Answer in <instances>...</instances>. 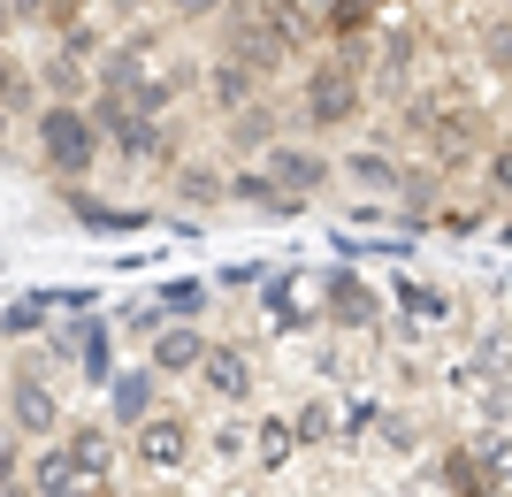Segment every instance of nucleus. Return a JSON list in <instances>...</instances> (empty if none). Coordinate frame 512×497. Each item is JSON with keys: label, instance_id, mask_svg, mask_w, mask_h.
<instances>
[{"label": "nucleus", "instance_id": "c9c22d12", "mask_svg": "<svg viewBox=\"0 0 512 497\" xmlns=\"http://www.w3.org/2000/svg\"><path fill=\"white\" fill-rule=\"evenodd\" d=\"M0 39H16V16H8V8H0Z\"/></svg>", "mask_w": 512, "mask_h": 497}, {"label": "nucleus", "instance_id": "cd10ccee", "mask_svg": "<svg viewBox=\"0 0 512 497\" xmlns=\"http://www.w3.org/2000/svg\"><path fill=\"white\" fill-rule=\"evenodd\" d=\"M398 299H406L413 314H421V322H444V291H421V283H406Z\"/></svg>", "mask_w": 512, "mask_h": 497}, {"label": "nucleus", "instance_id": "f257e3e1", "mask_svg": "<svg viewBox=\"0 0 512 497\" xmlns=\"http://www.w3.org/2000/svg\"><path fill=\"white\" fill-rule=\"evenodd\" d=\"M375 39V31H367ZM367 39L360 46H329L299 85V123L306 130H344L367 115Z\"/></svg>", "mask_w": 512, "mask_h": 497}, {"label": "nucleus", "instance_id": "5701e85b", "mask_svg": "<svg viewBox=\"0 0 512 497\" xmlns=\"http://www.w3.org/2000/svg\"><path fill=\"white\" fill-rule=\"evenodd\" d=\"M253 452H260V467H283V459L299 452V429H291V421H260Z\"/></svg>", "mask_w": 512, "mask_h": 497}, {"label": "nucleus", "instance_id": "b1692460", "mask_svg": "<svg viewBox=\"0 0 512 497\" xmlns=\"http://www.w3.org/2000/svg\"><path fill=\"white\" fill-rule=\"evenodd\" d=\"M291 429H299V444H329V436H337V406H329V398H314V406H299V421H291Z\"/></svg>", "mask_w": 512, "mask_h": 497}, {"label": "nucleus", "instance_id": "f3484780", "mask_svg": "<svg viewBox=\"0 0 512 497\" xmlns=\"http://www.w3.org/2000/svg\"><path fill=\"white\" fill-rule=\"evenodd\" d=\"M153 383H161L153 368H130V375H115V429H138V421L153 413Z\"/></svg>", "mask_w": 512, "mask_h": 497}, {"label": "nucleus", "instance_id": "9d476101", "mask_svg": "<svg viewBox=\"0 0 512 497\" xmlns=\"http://www.w3.org/2000/svg\"><path fill=\"white\" fill-rule=\"evenodd\" d=\"M199 85H207L214 108L230 115V108H245V100H260V85H268V77H260L253 62H237V54H214V62L199 69Z\"/></svg>", "mask_w": 512, "mask_h": 497}, {"label": "nucleus", "instance_id": "72a5a7b5", "mask_svg": "<svg viewBox=\"0 0 512 497\" xmlns=\"http://www.w3.org/2000/svg\"><path fill=\"white\" fill-rule=\"evenodd\" d=\"M0 8L16 16V31H23V23H39V0H0Z\"/></svg>", "mask_w": 512, "mask_h": 497}, {"label": "nucleus", "instance_id": "a211bd4d", "mask_svg": "<svg viewBox=\"0 0 512 497\" xmlns=\"http://www.w3.org/2000/svg\"><path fill=\"white\" fill-rule=\"evenodd\" d=\"M344 176H352V184H360V192H398V161H390V153H375V146H352L337 161Z\"/></svg>", "mask_w": 512, "mask_h": 497}, {"label": "nucleus", "instance_id": "6ab92c4d", "mask_svg": "<svg viewBox=\"0 0 512 497\" xmlns=\"http://www.w3.org/2000/svg\"><path fill=\"white\" fill-rule=\"evenodd\" d=\"M474 146H482V115H474V108H451L444 130H436V161H459V153H474Z\"/></svg>", "mask_w": 512, "mask_h": 497}, {"label": "nucleus", "instance_id": "393cba45", "mask_svg": "<svg viewBox=\"0 0 512 497\" xmlns=\"http://www.w3.org/2000/svg\"><path fill=\"white\" fill-rule=\"evenodd\" d=\"M482 475H490V490H512V436H482Z\"/></svg>", "mask_w": 512, "mask_h": 497}, {"label": "nucleus", "instance_id": "e433bc0d", "mask_svg": "<svg viewBox=\"0 0 512 497\" xmlns=\"http://www.w3.org/2000/svg\"><path fill=\"white\" fill-rule=\"evenodd\" d=\"M8 123H16V115H8V108H0V138H8Z\"/></svg>", "mask_w": 512, "mask_h": 497}, {"label": "nucleus", "instance_id": "4468645a", "mask_svg": "<svg viewBox=\"0 0 512 497\" xmlns=\"http://www.w3.org/2000/svg\"><path fill=\"white\" fill-rule=\"evenodd\" d=\"M0 108H8V115L39 108V62H23L16 39H0Z\"/></svg>", "mask_w": 512, "mask_h": 497}, {"label": "nucleus", "instance_id": "412c9836", "mask_svg": "<svg viewBox=\"0 0 512 497\" xmlns=\"http://www.w3.org/2000/svg\"><path fill=\"white\" fill-rule=\"evenodd\" d=\"M444 490H451V497H490L482 459H474V452H444Z\"/></svg>", "mask_w": 512, "mask_h": 497}, {"label": "nucleus", "instance_id": "f704fd0d", "mask_svg": "<svg viewBox=\"0 0 512 497\" xmlns=\"http://www.w3.org/2000/svg\"><path fill=\"white\" fill-rule=\"evenodd\" d=\"M92 8H115V16H146L153 0H92Z\"/></svg>", "mask_w": 512, "mask_h": 497}, {"label": "nucleus", "instance_id": "7c9ffc66", "mask_svg": "<svg viewBox=\"0 0 512 497\" xmlns=\"http://www.w3.org/2000/svg\"><path fill=\"white\" fill-rule=\"evenodd\" d=\"M16 444H23V436H16V421L0 413V482H16Z\"/></svg>", "mask_w": 512, "mask_h": 497}, {"label": "nucleus", "instance_id": "bb28decb", "mask_svg": "<svg viewBox=\"0 0 512 497\" xmlns=\"http://www.w3.org/2000/svg\"><path fill=\"white\" fill-rule=\"evenodd\" d=\"M176 192L192 199V207H207V199H230V184H222L214 169H184V176H176Z\"/></svg>", "mask_w": 512, "mask_h": 497}, {"label": "nucleus", "instance_id": "c756f323", "mask_svg": "<svg viewBox=\"0 0 512 497\" xmlns=\"http://www.w3.org/2000/svg\"><path fill=\"white\" fill-rule=\"evenodd\" d=\"M161 8H169L176 23H214L222 16V0H161Z\"/></svg>", "mask_w": 512, "mask_h": 497}, {"label": "nucleus", "instance_id": "6e6552de", "mask_svg": "<svg viewBox=\"0 0 512 497\" xmlns=\"http://www.w3.org/2000/svg\"><path fill=\"white\" fill-rule=\"evenodd\" d=\"M321 314L337 329H375V314H383V299L367 291L352 268H337V276H321Z\"/></svg>", "mask_w": 512, "mask_h": 497}, {"label": "nucleus", "instance_id": "f03ea898", "mask_svg": "<svg viewBox=\"0 0 512 497\" xmlns=\"http://www.w3.org/2000/svg\"><path fill=\"white\" fill-rule=\"evenodd\" d=\"M31 146H39L46 176H62V184H77V176H92V169H100L107 138L92 130L85 100H39V108H31Z\"/></svg>", "mask_w": 512, "mask_h": 497}, {"label": "nucleus", "instance_id": "ddd939ff", "mask_svg": "<svg viewBox=\"0 0 512 497\" xmlns=\"http://www.w3.org/2000/svg\"><path fill=\"white\" fill-rule=\"evenodd\" d=\"M23 482H31V497H62L69 482H85V475H77V459H69V444H62V436H39V452H31Z\"/></svg>", "mask_w": 512, "mask_h": 497}, {"label": "nucleus", "instance_id": "1a4fd4ad", "mask_svg": "<svg viewBox=\"0 0 512 497\" xmlns=\"http://www.w3.org/2000/svg\"><path fill=\"white\" fill-rule=\"evenodd\" d=\"M199 360H207V329L199 322H161L153 329V352H146L153 375H199Z\"/></svg>", "mask_w": 512, "mask_h": 497}, {"label": "nucleus", "instance_id": "20e7f679", "mask_svg": "<svg viewBox=\"0 0 512 497\" xmlns=\"http://www.w3.org/2000/svg\"><path fill=\"white\" fill-rule=\"evenodd\" d=\"M8 421H16L23 444L62 436V398H54V383H46L39 368H16V375H8Z\"/></svg>", "mask_w": 512, "mask_h": 497}, {"label": "nucleus", "instance_id": "f8f14e48", "mask_svg": "<svg viewBox=\"0 0 512 497\" xmlns=\"http://www.w3.org/2000/svg\"><path fill=\"white\" fill-rule=\"evenodd\" d=\"M39 100H92V62L69 54V46H54L39 62Z\"/></svg>", "mask_w": 512, "mask_h": 497}, {"label": "nucleus", "instance_id": "473e14b6", "mask_svg": "<svg viewBox=\"0 0 512 497\" xmlns=\"http://www.w3.org/2000/svg\"><path fill=\"white\" fill-rule=\"evenodd\" d=\"M161 322H169V306H161V299H146V306H138V314H130V329H146V337H153V329H161Z\"/></svg>", "mask_w": 512, "mask_h": 497}, {"label": "nucleus", "instance_id": "2eb2a0df", "mask_svg": "<svg viewBox=\"0 0 512 497\" xmlns=\"http://www.w3.org/2000/svg\"><path fill=\"white\" fill-rule=\"evenodd\" d=\"M62 444H69V459H77V475H85V482H107V467H115V436H107V429H92V421H85V429H69V421H62Z\"/></svg>", "mask_w": 512, "mask_h": 497}, {"label": "nucleus", "instance_id": "4be33fe9", "mask_svg": "<svg viewBox=\"0 0 512 497\" xmlns=\"http://www.w3.org/2000/svg\"><path fill=\"white\" fill-rule=\"evenodd\" d=\"M482 62H490L497 77H512V8H497V16L482 23Z\"/></svg>", "mask_w": 512, "mask_h": 497}, {"label": "nucleus", "instance_id": "0eeeda50", "mask_svg": "<svg viewBox=\"0 0 512 497\" xmlns=\"http://www.w3.org/2000/svg\"><path fill=\"white\" fill-rule=\"evenodd\" d=\"M260 8V23H268V39L291 54V62H306L314 54V39H321V23H314V0H253Z\"/></svg>", "mask_w": 512, "mask_h": 497}, {"label": "nucleus", "instance_id": "423d86ee", "mask_svg": "<svg viewBox=\"0 0 512 497\" xmlns=\"http://www.w3.org/2000/svg\"><path fill=\"white\" fill-rule=\"evenodd\" d=\"M260 314L276 329H299L321 314V276H306V268H291V276H268L260 283Z\"/></svg>", "mask_w": 512, "mask_h": 497}, {"label": "nucleus", "instance_id": "aec40b11", "mask_svg": "<svg viewBox=\"0 0 512 497\" xmlns=\"http://www.w3.org/2000/svg\"><path fill=\"white\" fill-rule=\"evenodd\" d=\"M69 352H77V368H85L92 383H107V375H115V368H107V329H100V322H77V329H69Z\"/></svg>", "mask_w": 512, "mask_h": 497}, {"label": "nucleus", "instance_id": "9b49d317", "mask_svg": "<svg viewBox=\"0 0 512 497\" xmlns=\"http://www.w3.org/2000/svg\"><path fill=\"white\" fill-rule=\"evenodd\" d=\"M199 383L222 398V406H245L253 398V360L237 345H207V360H199Z\"/></svg>", "mask_w": 512, "mask_h": 497}, {"label": "nucleus", "instance_id": "dca6fc26", "mask_svg": "<svg viewBox=\"0 0 512 497\" xmlns=\"http://www.w3.org/2000/svg\"><path fill=\"white\" fill-rule=\"evenodd\" d=\"M230 146L237 153H268L276 146V108H268V92L245 100V108H230Z\"/></svg>", "mask_w": 512, "mask_h": 497}, {"label": "nucleus", "instance_id": "c85d7f7f", "mask_svg": "<svg viewBox=\"0 0 512 497\" xmlns=\"http://www.w3.org/2000/svg\"><path fill=\"white\" fill-rule=\"evenodd\" d=\"M482 169H490V192L512 199V146H490V161H482Z\"/></svg>", "mask_w": 512, "mask_h": 497}, {"label": "nucleus", "instance_id": "7ed1b4c3", "mask_svg": "<svg viewBox=\"0 0 512 497\" xmlns=\"http://www.w3.org/2000/svg\"><path fill=\"white\" fill-rule=\"evenodd\" d=\"M260 176H268V184H276V192L291 199V207H299V199H314L321 184L337 176V161H329L321 146H299V138H276V146L260 153Z\"/></svg>", "mask_w": 512, "mask_h": 497}, {"label": "nucleus", "instance_id": "58836bf2", "mask_svg": "<svg viewBox=\"0 0 512 497\" xmlns=\"http://www.w3.org/2000/svg\"><path fill=\"white\" fill-rule=\"evenodd\" d=\"M505 238H512V222H505Z\"/></svg>", "mask_w": 512, "mask_h": 497}, {"label": "nucleus", "instance_id": "4c0bfd02", "mask_svg": "<svg viewBox=\"0 0 512 497\" xmlns=\"http://www.w3.org/2000/svg\"><path fill=\"white\" fill-rule=\"evenodd\" d=\"M383 8H390V0H375V16H383Z\"/></svg>", "mask_w": 512, "mask_h": 497}, {"label": "nucleus", "instance_id": "39448f33", "mask_svg": "<svg viewBox=\"0 0 512 497\" xmlns=\"http://www.w3.org/2000/svg\"><path fill=\"white\" fill-rule=\"evenodd\" d=\"M130 452H138V467H153V475H176V467L192 459V421H184V413H146V421L130 429Z\"/></svg>", "mask_w": 512, "mask_h": 497}, {"label": "nucleus", "instance_id": "a878e982", "mask_svg": "<svg viewBox=\"0 0 512 497\" xmlns=\"http://www.w3.org/2000/svg\"><path fill=\"white\" fill-rule=\"evenodd\" d=\"M92 16V0H39V31H54V39H62L69 23H85Z\"/></svg>", "mask_w": 512, "mask_h": 497}, {"label": "nucleus", "instance_id": "2f4dec72", "mask_svg": "<svg viewBox=\"0 0 512 497\" xmlns=\"http://www.w3.org/2000/svg\"><path fill=\"white\" fill-rule=\"evenodd\" d=\"M161 306H169V314H199V283H169Z\"/></svg>", "mask_w": 512, "mask_h": 497}]
</instances>
